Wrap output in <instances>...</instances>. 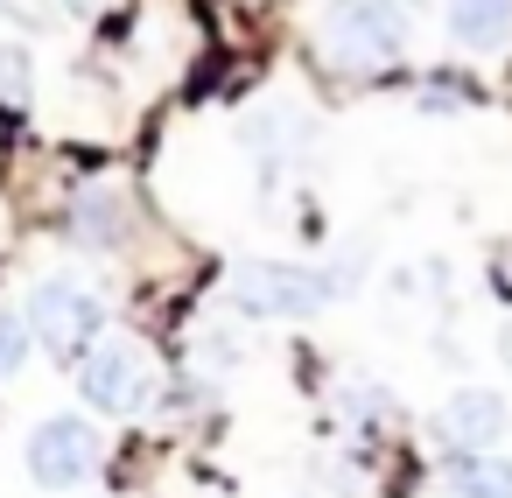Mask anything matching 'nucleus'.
I'll use <instances>...</instances> for the list:
<instances>
[{"label": "nucleus", "mask_w": 512, "mask_h": 498, "mask_svg": "<svg viewBox=\"0 0 512 498\" xmlns=\"http://www.w3.org/2000/svg\"><path fill=\"white\" fill-rule=\"evenodd\" d=\"M505 421H512V407H505V393H491V386H456V393L442 400V414H435L442 442H456V449H491V442L505 435Z\"/></svg>", "instance_id": "7"}, {"label": "nucleus", "mask_w": 512, "mask_h": 498, "mask_svg": "<svg viewBox=\"0 0 512 498\" xmlns=\"http://www.w3.org/2000/svg\"><path fill=\"white\" fill-rule=\"evenodd\" d=\"M71 379H78V400H85L99 421H134V414H148L155 393H162L155 351H148L141 337H120V330H106V337L71 365Z\"/></svg>", "instance_id": "1"}, {"label": "nucleus", "mask_w": 512, "mask_h": 498, "mask_svg": "<svg viewBox=\"0 0 512 498\" xmlns=\"http://www.w3.org/2000/svg\"><path fill=\"white\" fill-rule=\"evenodd\" d=\"M106 463V435L92 414H43L22 442V470L36 491H85Z\"/></svg>", "instance_id": "3"}, {"label": "nucleus", "mask_w": 512, "mask_h": 498, "mask_svg": "<svg viewBox=\"0 0 512 498\" xmlns=\"http://www.w3.org/2000/svg\"><path fill=\"white\" fill-rule=\"evenodd\" d=\"M64 239L78 253H99V260H120L134 246V204L113 176H85L64 204Z\"/></svg>", "instance_id": "6"}, {"label": "nucleus", "mask_w": 512, "mask_h": 498, "mask_svg": "<svg viewBox=\"0 0 512 498\" xmlns=\"http://www.w3.org/2000/svg\"><path fill=\"white\" fill-rule=\"evenodd\" d=\"M0 162H8V120H0Z\"/></svg>", "instance_id": "13"}, {"label": "nucleus", "mask_w": 512, "mask_h": 498, "mask_svg": "<svg viewBox=\"0 0 512 498\" xmlns=\"http://www.w3.org/2000/svg\"><path fill=\"white\" fill-rule=\"evenodd\" d=\"M323 50L344 71H379L407 50V15L393 0H337L330 22H323Z\"/></svg>", "instance_id": "5"}, {"label": "nucleus", "mask_w": 512, "mask_h": 498, "mask_svg": "<svg viewBox=\"0 0 512 498\" xmlns=\"http://www.w3.org/2000/svg\"><path fill=\"white\" fill-rule=\"evenodd\" d=\"M449 491L456 498H512V463L498 449H456L449 456Z\"/></svg>", "instance_id": "9"}, {"label": "nucleus", "mask_w": 512, "mask_h": 498, "mask_svg": "<svg viewBox=\"0 0 512 498\" xmlns=\"http://www.w3.org/2000/svg\"><path fill=\"white\" fill-rule=\"evenodd\" d=\"M498 358L512 365V316H505V330H498Z\"/></svg>", "instance_id": "12"}, {"label": "nucleus", "mask_w": 512, "mask_h": 498, "mask_svg": "<svg viewBox=\"0 0 512 498\" xmlns=\"http://www.w3.org/2000/svg\"><path fill=\"white\" fill-rule=\"evenodd\" d=\"M22 309H29L36 344H43L50 358H64V365H78V358L106 337V295H99L92 281H78V274H50V281H36Z\"/></svg>", "instance_id": "2"}, {"label": "nucleus", "mask_w": 512, "mask_h": 498, "mask_svg": "<svg viewBox=\"0 0 512 498\" xmlns=\"http://www.w3.org/2000/svg\"><path fill=\"white\" fill-rule=\"evenodd\" d=\"M29 351H36V330H29V309H22V302H8V295H0V379H15V372L29 365Z\"/></svg>", "instance_id": "10"}, {"label": "nucleus", "mask_w": 512, "mask_h": 498, "mask_svg": "<svg viewBox=\"0 0 512 498\" xmlns=\"http://www.w3.org/2000/svg\"><path fill=\"white\" fill-rule=\"evenodd\" d=\"M449 36H456V50H470V57L505 50V43H512V0H456V8H449Z\"/></svg>", "instance_id": "8"}, {"label": "nucleus", "mask_w": 512, "mask_h": 498, "mask_svg": "<svg viewBox=\"0 0 512 498\" xmlns=\"http://www.w3.org/2000/svg\"><path fill=\"white\" fill-rule=\"evenodd\" d=\"M36 99V57L22 43H0V113H22Z\"/></svg>", "instance_id": "11"}, {"label": "nucleus", "mask_w": 512, "mask_h": 498, "mask_svg": "<svg viewBox=\"0 0 512 498\" xmlns=\"http://www.w3.org/2000/svg\"><path fill=\"white\" fill-rule=\"evenodd\" d=\"M330 295L337 288L295 260H239L232 267V302H239V316H260V323H302V316L330 309Z\"/></svg>", "instance_id": "4"}]
</instances>
